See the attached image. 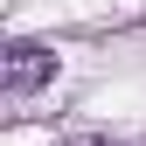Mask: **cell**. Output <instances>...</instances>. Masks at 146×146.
I'll return each mask as SVG.
<instances>
[{"label": "cell", "mask_w": 146, "mask_h": 146, "mask_svg": "<svg viewBox=\"0 0 146 146\" xmlns=\"http://www.w3.org/2000/svg\"><path fill=\"white\" fill-rule=\"evenodd\" d=\"M63 146H118V139H98V132H77V139H63Z\"/></svg>", "instance_id": "7a4b0ae2"}, {"label": "cell", "mask_w": 146, "mask_h": 146, "mask_svg": "<svg viewBox=\"0 0 146 146\" xmlns=\"http://www.w3.org/2000/svg\"><path fill=\"white\" fill-rule=\"evenodd\" d=\"M42 84H56V56L42 42H7V98H35Z\"/></svg>", "instance_id": "6da1fadb"}]
</instances>
